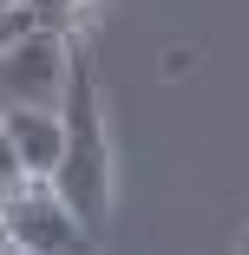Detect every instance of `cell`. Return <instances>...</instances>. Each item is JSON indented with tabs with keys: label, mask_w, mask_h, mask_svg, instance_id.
Returning a JSON list of instances; mask_svg holds the SVG:
<instances>
[{
	"label": "cell",
	"mask_w": 249,
	"mask_h": 255,
	"mask_svg": "<svg viewBox=\"0 0 249 255\" xmlns=\"http://www.w3.org/2000/svg\"><path fill=\"white\" fill-rule=\"evenodd\" d=\"M59 112H66V157H59V170H53V190L79 210L85 229H98V223L112 216V144H105L98 85H92L85 66H72Z\"/></svg>",
	"instance_id": "cell-1"
},
{
	"label": "cell",
	"mask_w": 249,
	"mask_h": 255,
	"mask_svg": "<svg viewBox=\"0 0 249 255\" xmlns=\"http://www.w3.org/2000/svg\"><path fill=\"white\" fill-rule=\"evenodd\" d=\"M0 223H7V249H26V255H46V249H79L85 242V223L79 210L53 190V177H26L20 190L0 196Z\"/></svg>",
	"instance_id": "cell-2"
},
{
	"label": "cell",
	"mask_w": 249,
	"mask_h": 255,
	"mask_svg": "<svg viewBox=\"0 0 249 255\" xmlns=\"http://www.w3.org/2000/svg\"><path fill=\"white\" fill-rule=\"evenodd\" d=\"M0 79H7V92H13V98H33V105H59V98H66V79H72L66 33H59V26L26 33L13 53H0Z\"/></svg>",
	"instance_id": "cell-3"
},
{
	"label": "cell",
	"mask_w": 249,
	"mask_h": 255,
	"mask_svg": "<svg viewBox=\"0 0 249 255\" xmlns=\"http://www.w3.org/2000/svg\"><path fill=\"white\" fill-rule=\"evenodd\" d=\"M0 125L13 131L26 177H53V170H59V157H66V112H59V105H33V98H13V105L0 112Z\"/></svg>",
	"instance_id": "cell-4"
},
{
	"label": "cell",
	"mask_w": 249,
	"mask_h": 255,
	"mask_svg": "<svg viewBox=\"0 0 249 255\" xmlns=\"http://www.w3.org/2000/svg\"><path fill=\"white\" fill-rule=\"evenodd\" d=\"M39 26H46L39 0H7V7H0V53H13V46H20L26 33H39Z\"/></svg>",
	"instance_id": "cell-5"
},
{
	"label": "cell",
	"mask_w": 249,
	"mask_h": 255,
	"mask_svg": "<svg viewBox=\"0 0 249 255\" xmlns=\"http://www.w3.org/2000/svg\"><path fill=\"white\" fill-rule=\"evenodd\" d=\"M26 183V164H20V144H13V131L0 125V196L7 190H20Z\"/></svg>",
	"instance_id": "cell-6"
},
{
	"label": "cell",
	"mask_w": 249,
	"mask_h": 255,
	"mask_svg": "<svg viewBox=\"0 0 249 255\" xmlns=\"http://www.w3.org/2000/svg\"><path fill=\"white\" fill-rule=\"evenodd\" d=\"M0 249H7V223H0Z\"/></svg>",
	"instance_id": "cell-7"
},
{
	"label": "cell",
	"mask_w": 249,
	"mask_h": 255,
	"mask_svg": "<svg viewBox=\"0 0 249 255\" xmlns=\"http://www.w3.org/2000/svg\"><path fill=\"white\" fill-rule=\"evenodd\" d=\"M0 7H7V0H0Z\"/></svg>",
	"instance_id": "cell-8"
}]
</instances>
